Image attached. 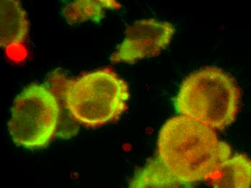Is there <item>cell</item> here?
I'll return each instance as SVG.
<instances>
[{
  "label": "cell",
  "mask_w": 251,
  "mask_h": 188,
  "mask_svg": "<svg viewBox=\"0 0 251 188\" xmlns=\"http://www.w3.org/2000/svg\"><path fill=\"white\" fill-rule=\"evenodd\" d=\"M231 148L214 130L185 116L169 119L157 140V157L176 177L194 185L210 179L230 157Z\"/></svg>",
  "instance_id": "cell-1"
},
{
  "label": "cell",
  "mask_w": 251,
  "mask_h": 188,
  "mask_svg": "<svg viewBox=\"0 0 251 188\" xmlns=\"http://www.w3.org/2000/svg\"><path fill=\"white\" fill-rule=\"evenodd\" d=\"M240 90L229 74L215 67L194 72L182 82L175 99L180 115L213 130H224L235 119L240 107Z\"/></svg>",
  "instance_id": "cell-2"
},
{
  "label": "cell",
  "mask_w": 251,
  "mask_h": 188,
  "mask_svg": "<svg viewBox=\"0 0 251 188\" xmlns=\"http://www.w3.org/2000/svg\"><path fill=\"white\" fill-rule=\"evenodd\" d=\"M62 81L60 91L65 107L82 125L101 126L119 119L127 108L128 85L111 69Z\"/></svg>",
  "instance_id": "cell-3"
},
{
  "label": "cell",
  "mask_w": 251,
  "mask_h": 188,
  "mask_svg": "<svg viewBox=\"0 0 251 188\" xmlns=\"http://www.w3.org/2000/svg\"><path fill=\"white\" fill-rule=\"evenodd\" d=\"M60 105L45 85L30 84L14 100L8 131L15 144L38 149L50 144L57 130Z\"/></svg>",
  "instance_id": "cell-4"
},
{
  "label": "cell",
  "mask_w": 251,
  "mask_h": 188,
  "mask_svg": "<svg viewBox=\"0 0 251 188\" xmlns=\"http://www.w3.org/2000/svg\"><path fill=\"white\" fill-rule=\"evenodd\" d=\"M175 29L172 24L154 19L140 20L126 30L125 40L111 56L113 64L135 63L157 56L172 40Z\"/></svg>",
  "instance_id": "cell-5"
},
{
  "label": "cell",
  "mask_w": 251,
  "mask_h": 188,
  "mask_svg": "<svg viewBox=\"0 0 251 188\" xmlns=\"http://www.w3.org/2000/svg\"><path fill=\"white\" fill-rule=\"evenodd\" d=\"M29 22L21 2L0 1V46L7 49L22 44L28 33Z\"/></svg>",
  "instance_id": "cell-6"
},
{
  "label": "cell",
  "mask_w": 251,
  "mask_h": 188,
  "mask_svg": "<svg viewBox=\"0 0 251 188\" xmlns=\"http://www.w3.org/2000/svg\"><path fill=\"white\" fill-rule=\"evenodd\" d=\"M210 180L213 188H251V160L235 154L220 165Z\"/></svg>",
  "instance_id": "cell-7"
},
{
  "label": "cell",
  "mask_w": 251,
  "mask_h": 188,
  "mask_svg": "<svg viewBox=\"0 0 251 188\" xmlns=\"http://www.w3.org/2000/svg\"><path fill=\"white\" fill-rule=\"evenodd\" d=\"M128 188H194V185L176 177L156 158L136 172Z\"/></svg>",
  "instance_id": "cell-8"
},
{
  "label": "cell",
  "mask_w": 251,
  "mask_h": 188,
  "mask_svg": "<svg viewBox=\"0 0 251 188\" xmlns=\"http://www.w3.org/2000/svg\"><path fill=\"white\" fill-rule=\"evenodd\" d=\"M119 3L106 0H79L68 3L62 10L63 16L69 24L92 21L100 22L105 15V9L120 8Z\"/></svg>",
  "instance_id": "cell-9"
}]
</instances>
